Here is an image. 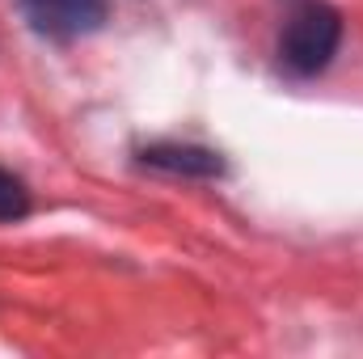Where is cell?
<instances>
[{"label": "cell", "mask_w": 363, "mask_h": 359, "mask_svg": "<svg viewBox=\"0 0 363 359\" xmlns=\"http://www.w3.org/2000/svg\"><path fill=\"white\" fill-rule=\"evenodd\" d=\"M26 21L47 38H85L106 26V0H21Z\"/></svg>", "instance_id": "2"}, {"label": "cell", "mask_w": 363, "mask_h": 359, "mask_svg": "<svg viewBox=\"0 0 363 359\" xmlns=\"http://www.w3.org/2000/svg\"><path fill=\"white\" fill-rule=\"evenodd\" d=\"M21 216H30V190H26L21 178L0 170V224H13Z\"/></svg>", "instance_id": "4"}, {"label": "cell", "mask_w": 363, "mask_h": 359, "mask_svg": "<svg viewBox=\"0 0 363 359\" xmlns=\"http://www.w3.org/2000/svg\"><path fill=\"white\" fill-rule=\"evenodd\" d=\"M140 161L148 170H161V174H182V178H220L228 165L220 153L211 148H199V144H152L140 153Z\"/></svg>", "instance_id": "3"}, {"label": "cell", "mask_w": 363, "mask_h": 359, "mask_svg": "<svg viewBox=\"0 0 363 359\" xmlns=\"http://www.w3.org/2000/svg\"><path fill=\"white\" fill-rule=\"evenodd\" d=\"M338 43H342L338 9H330L321 0H308L287 17V26L279 34V64L291 77H317L338 55Z\"/></svg>", "instance_id": "1"}]
</instances>
